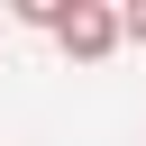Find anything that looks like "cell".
I'll return each instance as SVG.
<instances>
[{"instance_id": "6da1fadb", "label": "cell", "mask_w": 146, "mask_h": 146, "mask_svg": "<svg viewBox=\"0 0 146 146\" xmlns=\"http://www.w3.org/2000/svg\"><path fill=\"white\" fill-rule=\"evenodd\" d=\"M55 46H64L73 64H110V55H119V9H110V0H64Z\"/></svg>"}, {"instance_id": "7a4b0ae2", "label": "cell", "mask_w": 146, "mask_h": 146, "mask_svg": "<svg viewBox=\"0 0 146 146\" xmlns=\"http://www.w3.org/2000/svg\"><path fill=\"white\" fill-rule=\"evenodd\" d=\"M119 9V46H146V0H110Z\"/></svg>"}, {"instance_id": "3957f363", "label": "cell", "mask_w": 146, "mask_h": 146, "mask_svg": "<svg viewBox=\"0 0 146 146\" xmlns=\"http://www.w3.org/2000/svg\"><path fill=\"white\" fill-rule=\"evenodd\" d=\"M55 18H64V0H18V27H46L55 36Z\"/></svg>"}]
</instances>
